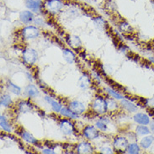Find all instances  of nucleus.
<instances>
[{"mask_svg": "<svg viewBox=\"0 0 154 154\" xmlns=\"http://www.w3.org/2000/svg\"><path fill=\"white\" fill-rule=\"evenodd\" d=\"M0 126H1V129L6 131V132H11V126L9 125L8 121H7L6 117L4 116H1L0 117Z\"/></svg>", "mask_w": 154, "mask_h": 154, "instance_id": "obj_23", "label": "nucleus"}, {"mask_svg": "<svg viewBox=\"0 0 154 154\" xmlns=\"http://www.w3.org/2000/svg\"><path fill=\"white\" fill-rule=\"evenodd\" d=\"M40 29L36 26L33 25H28L25 28H23L21 30V35L25 40H33L39 37L40 35Z\"/></svg>", "mask_w": 154, "mask_h": 154, "instance_id": "obj_4", "label": "nucleus"}, {"mask_svg": "<svg viewBox=\"0 0 154 154\" xmlns=\"http://www.w3.org/2000/svg\"><path fill=\"white\" fill-rule=\"evenodd\" d=\"M129 144L130 143L127 138L124 137H116L113 141L114 149L118 152H125Z\"/></svg>", "mask_w": 154, "mask_h": 154, "instance_id": "obj_5", "label": "nucleus"}, {"mask_svg": "<svg viewBox=\"0 0 154 154\" xmlns=\"http://www.w3.org/2000/svg\"><path fill=\"white\" fill-rule=\"evenodd\" d=\"M63 57L68 64H73L76 61L75 54L69 49H64L63 51Z\"/></svg>", "mask_w": 154, "mask_h": 154, "instance_id": "obj_16", "label": "nucleus"}, {"mask_svg": "<svg viewBox=\"0 0 154 154\" xmlns=\"http://www.w3.org/2000/svg\"><path fill=\"white\" fill-rule=\"evenodd\" d=\"M77 152L80 154H89L94 152L92 145L88 142H82L77 146Z\"/></svg>", "mask_w": 154, "mask_h": 154, "instance_id": "obj_10", "label": "nucleus"}, {"mask_svg": "<svg viewBox=\"0 0 154 154\" xmlns=\"http://www.w3.org/2000/svg\"><path fill=\"white\" fill-rule=\"evenodd\" d=\"M100 130L98 129L96 126L94 125H87L85 126V128L83 129V134L85 137L87 138L88 140H94L96 138H98L99 135H100Z\"/></svg>", "mask_w": 154, "mask_h": 154, "instance_id": "obj_8", "label": "nucleus"}, {"mask_svg": "<svg viewBox=\"0 0 154 154\" xmlns=\"http://www.w3.org/2000/svg\"><path fill=\"white\" fill-rule=\"evenodd\" d=\"M43 6L46 12L51 14H57L63 9V0H45Z\"/></svg>", "mask_w": 154, "mask_h": 154, "instance_id": "obj_1", "label": "nucleus"}, {"mask_svg": "<svg viewBox=\"0 0 154 154\" xmlns=\"http://www.w3.org/2000/svg\"><path fill=\"white\" fill-rule=\"evenodd\" d=\"M106 91L109 94V95L110 96L111 98H114L115 100H122V99H124V97L121 95L120 93H118L116 90L112 89L111 88H107Z\"/></svg>", "mask_w": 154, "mask_h": 154, "instance_id": "obj_30", "label": "nucleus"}, {"mask_svg": "<svg viewBox=\"0 0 154 154\" xmlns=\"http://www.w3.org/2000/svg\"><path fill=\"white\" fill-rule=\"evenodd\" d=\"M20 20L25 25H28L29 23H31L32 21L35 20V16H34V13L30 10H25V11H22L20 14Z\"/></svg>", "mask_w": 154, "mask_h": 154, "instance_id": "obj_12", "label": "nucleus"}, {"mask_svg": "<svg viewBox=\"0 0 154 154\" xmlns=\"http://www.w3.org/2000/svg\"><path fill=\"white\" fill-rule=\"evenodd\" d=\"M121 106L128 112H136L137 110V106L130 100L122 99L121 100Z\"/></svg>", "mask_w": 154, "mask_h": 154, "instance_id": "obj_13", "label": "nucleus"}, {"mask_svg": "<svg viewBox=\"0 0 154 154\" xmlns=\"http://www.w3.org/2000/svg\"><path fill=\"white\" fill-rule=\"evenodd\" d=\"M7 87H8V89L9 91L13 93L14 94H15V95H20L21 94V88L18 85L16 84H14L12 82H8V84H7Z\"/></svg>", "mask_w": 154, "mask_h": 154, "instance_id": "obj_26", "label": "nucleus"}, {"mask_svg": "<svg viewBox=\"0 0 154 154\" xmlns=\"http://www.w3.org/2000/svg\"><path fill=\"white\" fill-rule=\"evenodd\" d=\"M67 41L68 45L71 46L72 48H73V49H78V48H79L80 46H82L81 40L77 35H68L67 37Z\"/></svg>", "mask_w": 154, "mask_h": 154, "instance_id": "obj_14", "label": "nucleus"}, {"mask_svg": "<svg viewBox=\"0 0 154 154\" xmlns=\"http://www.w3.org/2000/svg\"><path fill=\"white\" fill-rule=\"evenodd\" d=\"M21 137L22 139L25 141L26 142H28L29 144H36L37 143V140L36 138H35L33 137V135L31 133H29V131H24L21 132Z\"/></svg>", "mask_w": 154, "mask_h": 154, "instance_id": "obj_20", "label": "nucleus"}, {"mask_svg": "<svg viewBox=\"0 0 154 154\" xmlns=\"http://www.w3.org/2000/svg\"><path fill=\"white\" fill-rule=\"evenodd\" d=\"M25 6L33 13H41L44 7L42 0H25Z\"/></svg>", "mask_w": 154, "mask_h": 154, "instance_id": "obj_9", "label": "nucleus"}, {"mask_svg": "<svg viewBox=\"0 0 154 154\" xmlns=\"http://www.w3.org/2000/svg\"><path fill=\"white\" fill-rule=\"evenodd\" d=\"M45 100H46L48 104H50L52 110H53L54 112L59 113L61 111L63 106H62V104H60L59 102H57V100H55L54 99L51 98L50 96H46V97H45Z\"/></svg>", "mask_w": 154, "mask_h": 154, "instance_id": "obj_15", "label": "nucleus"}, {"mask_svg": "<svg viewBox=\"0 0 154 154\" xmlns=\"http://www.w3.org/2000/svg\"><path fill=\"white\" fill-rule=\"evenodd\" d=\"M42 152H43V153H47V154L55 153L54 150H52V149H50V148H46V149H43V150H42Z\"/></svg>", "mask_w": 154, "mask_h": 154, "instance_id": "obj_35", "label": "nucleus"}, {"mask_svg": "<svg viewBox=\"0 0 154 154\" xmlns=\"http://www.w3.org/2000/svg\"><path fill=\"white\" fill-rule=\"evenodd\" d=\"M22 58L24 60L26 64L28 65H34L35 63L37 62L38 60V52L33 48H25L23 51L22 54Z\"/></svg>", "mask_w": 154, "mask_h": 154, "instance_id": "obj_3", "label": "nucleus"}, {"mask_svg": "<svg viewBox=\"0 0 154 154\" xmlns=\"http://www.w3.org/2000/svg\"><path fill=\"white\" fill-rule=\"evenodd\" d=\"M68 109L75 115L80 116L85 111V105L83 102L79 100H72L68 104Z\"/></svg>", "mask_w": 154, "mask_h": 154, "instance_id": "obj_7", "label": "nucleus"}, {"mask_svg": "<svg viewBox=\"0 0 154 154\" xmlns=\"http://www.w3.org/2000/svg\"><path fill=\"white\" fill-rule=\"evenodd\" d=\"M1 105L4 107H8L12 104V99L9 94H3L1 96V100H0Z\"/></svg>", "mask_w": 154, "mask_h": 154, "instance_id": "obj_29", "label": "nucleus"}, {"mask_svg": "<svg viewBox=\"0 0 154 154\" xmlns=\"http://www.w3.org/2000/svg\"><path fill=\"white\" fill-rule=\"evenodd\" d=\"M140 145H138L137 143L134 142V143H131L127 147L126 152L129 154H137L140 152Z\"/></svg>", "mask_w": 154, "mask_h": 154, "instance_id": "obj_27", "label": "nucleus"}, {"mask_svg": "<svg viewBox=\"0 0 154 154\" xmlns=\"http://www.w3.org/2000/svg\"><path fill=\"white\" fill-rule=\"evenodd\" d=\"M120 29L122 32H129V31H131V25L128 24V23H126V22H123V23H121V25H120Z\"/></svg>", "mask_w": 154, "mask_h": 154, "instance_id": "obj_32", "label": "nucleus"}, {"mask_svg": "<svg viewBox=\"0 0 154 154\" xmlns=\"http://www.w3.org/2000/svg\"><path fill=\"white\" fill-rule=\"evenodd\" d=\"M100 152L102 153H107V154H110V153H114V150L112 148H110L109 146H104L103 148H101Z\"/></svg>", "mask_w": 154, "mask_h": 154, "instance_id": "obj_33", "label": "nucleus"}, {"mask_svg": "<svg viewBox=\"0 0 154 154\" xmlns=\"http://www.w3.org/2000/svg\"><path fill=\"white\" fill-rule=\"evenodd\" d=\"M79 86L81 88L83 89H86L91 86V80L89 79V77L86 74H83L82 75L79 79Z\"/></svg>", "mask_w": 154, "mask_h": 154, "instance_id": "obj_18", "label": "nucleus"}, {"mask_svg": "<svg viewBox=\"0 0 154 154\" xmlns=\"http://www.w3.org/2000/svg\"><path fill=\"white\" fill-rule=\"evenodd\" d=\"M106 102H107V109H108V111H109V112L110 111L111 112L116 111L119 105H118L117 102L115 100L114 98H108V99H106Z\"/></svg>", "mask_w": 154, "mask_h": 154, "instance_id": "obj_22", "label": "nucleus"}, {"mask_svg": "<svg viewBox=\"0 0 154 154\" xmlns=\"http://www.w3.org/2000/svg\"><path fill=\"white\" fill-rule=\"evenodd\" d=\"M154 142V137L152 135H147L143 137L140 142V146H142L143 149H148Z\"/></svg>", "mask_w": 154, "mask_h": 154, "instance_id": "obj_17", "label": "nucleus"}, {"mask_svg": "<svg viewBox=\"0 0 154 154\" xmlns=\"http://www.w3.org/2000/svg\"><path fill=\"white\" fill-rule=\"evenodd\" d=\"M94 24H95V25L97 26L98 29H104L105 22H104V20L101 18V17H97V18H95V19L94 20Z\"/></svg>", "mask_w": 154, "mask_h": 154, "instance_id": "obj_31", "label": "nucleus"}, {"mask_svg": "<svg viewBox=\"0 0 154 154\" xmlns=\"http://www.w3.org/2000/svg\"><path fill=\"white\" fill-rule=\"evenodd\" d=\"M59 127L61 131L66 136H71L75 132V127L70 120L63 119L59 123Z\"/></svg>", "mask_w": 154, "mask_h": 154, "instance_id": "obj_6", "label": "nucleus"}, {"mask_svg": "<svg viewBox=\"0 0 154 154\" xmlns=\"http://www.w3.org/2000/svg\"><path fill=\"white\" fill-rule=\"evenodd\" d=\"M25 94L29 98H35L39 95V90L36 86H35L33 84H29L25 88Z\"/></svg>", "mask_w": 154, "mask_h": 154, "instance_id": "obj_19", "label": "nucleus"}, {"mask_svg": "<svg viewBox=\"0 0 154 154\" xmlns=\"http://www.w3.org/2000/svg\"><path fill=\"white\" fill-rule=\"evenodd\" d=\"M34 23L36 25H42L43 24V20H42V19H41V18H37V19H35L34 20Z\"/></svg>", "mask_w": 154, "mask_h": 154, "instance_id": "obj_34", "label": "nucleus"}, {"mask_svg": "<svg viewBox=\"0 0 154 154\" xmlns=\"http://www.w3.org/2000/svg\"><path fill=\"white\" fill-rule=\"evenodd\" d=\"M150 130H151V132H152V133L154 134V121L153 122H151Z\"/></svg>", "mask_w": 154, "mask_h": 154, "instance_id": "obj_36", "label": "nucleus"}, {"mask_svg": "<svg viewBox=\"0 0 154 154\" xmlns=\"http://www.w3.org/2000/svg\"><path fill=\"white\" fill-rule=\"evenodd\" d=\"M60 114L64 117H67V118H70V119H77L79 116L78 115H75L74 113H72L68 109V107H63L61 111H60Z\"/></svg>", "mask_w": 154, "mask_h": 154, "instance_id": "obj_24", "label": "nucleus"}, {"mask_svg": "<svg viewBox=\"0 0 154 154\" xmlns=\"http://www.w3.org/2000/svg\"><path fill=\"white\" fill-rule=\"evenodd\" d=\"M133 120L136 123L139 125H149L150 124V117L144 113H137L133 116Z\"/></svg>", "mask_w": 154, "mask_h": 154, "instance_id": "obj_11", "label": "nucleus"}, {"mask_svg": "<svg viewBox=\"0 0 154 154\" xmlns=\"http://www.w3.org/2000/svg\"><path fill=\"white\" fill-rule=\"evenodd\" d=\"M95 126L101 131H106L108 129V122L106 121V119L101 118L98 121H96Z\"/></svg>", "mask_w": 154, "mask_h": 154, "instance_id": "obj_25", "label": "nucleus"}, {"mask_svg": "<svg viewBox=\"0 0 154 154\" xmlns=\"http://www.w3.org/2000/svg\"><path fill=\"white\" fill-rule=\"evenodd\" d=\"M136 132L139 136H142V137H145L147 135H150L151 130L150 128L147 127L146 125H140L137 126L136 128Z\"/></svg>", "mask_w": 154, "mask_h": 154, "instance_id": "obj_21", "label": "nucleus"}, {"mask_svg": "<svg viewBox=\"0 0 154 154\" xmlns=\"http://www.w3.org/2000/svg\"><path fill=\"white\" fill-rule=\"evenodd\" d=\"M19 109L21 112H29L32 109V104L27 101H22L20 104H19Z\"/></svg>", "mask_w": 154, "mask_h": 154, "instance_id": "obj_28", "label": "nucleus"}, {"mask_svg": "<svg viewBox=\"0 0 154 154\" xmlns=\"http://www.w3.org/2000/svg\"><path fill=\"white\" fill-rule=\"evenodd\" d=\"M92 110L97 115H104L108 111L106 99L97 96L92 103Z\"/></svg>", "mask_w": 154, "mask_h": 154, "instance_id": "obj_2", "label": "nucleus"}]
</instances>
